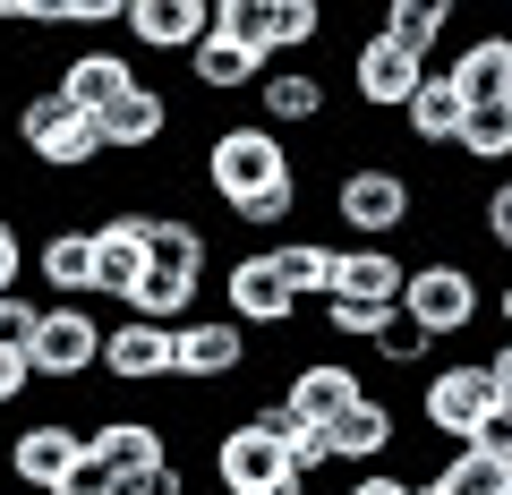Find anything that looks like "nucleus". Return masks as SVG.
Returning a JSON list of instances; mask_svg holds the SVG:
<instances>
[{
  "label": "nucleus",
  "mask_w": 512,
  "mask_h": 495,
  "mask_svg": "<svg viewBox=\"0 0 512 495\" xmlns=\"http://www.w3.org/2000/svg\"><path fill=\"white\" fill-rule=\"evenodd\" d=\"M60 495H120V478H111V470H103V461H94V453H86V461H77V470H69V478H60Z\"/></svg>",
  "instance_id": "obj_36"
},
{
  "label": "nucleus",
  "mask_w": 512,
  "mask_h": 495,
  "mask_svg": "<svg viewBox=\"0 0 512 495\" xmlns=\"http://www.w3.org/2000/svg\"><path fill=\"white\" fill-rule=\"evenodd\" d=\"M444 77L461 86V103H512V35H470Z\"/></svg>",
  "instance_id": "obj_21"
},
{
  "label": "nucleus",
  "mask_w": 512,
  "mask_h": 495,
  "mask_svg": "<svg viewBox=\"0 0 512 495\" xmlns=\"http://www.w3.org/2000/svg\"><path fill=\"white\" fill-rule=\"evenodd\" d=\"M274 402L291 410V427H325V436H333V427L367 402V385H359V367H342V359H299L291 385H282Z\"/></svg>",
  "instance_id": "obj_11"
},
{
  "label": "nucleus",
  "mask_w": 512,
  "mask_h": 495,
  "mask_svg": "<svg viewBox=\"0 0 512 495\" xmlns=\"http://www.w3.org/2000/svg\"><path fill=\"white\" fill-rule=\"evenodd\" d=\"M265 69H274V60L256 52V43H239V35H205L197 60H188L197 94H256V86H265Z\"/></svg>",
  "instance_id": "obj_20"
},
{
  "label": "nucleus",
  "mask_w": 512,
  "mask_h": 495,
  "mask_svg": "<svg viewBox=\"0 0 512 495\" xmlns=\"http://www.w3.org/2000/svg\"><path fill=\"white\" fill-rule=\"evenodd\" d=\"M197 171H205V188H214L222 214H239V205H256V197H274V188L299 180V163H291V146H282V129H265V120H231V129H214Z\"/></svg>",
  "instance_id": "obj_1"
},
{
  "label": "nucleus",
  "mask_w": 512,
  "mask_h": 495,
  "mask_svg": "<svg viewBox=\"0 0 512 495\" xmlns=\"http://www.w3.org/2000/svg\"><path fill=\"white\" fill-rule=\"evenodd\" d=\"M470 453H487V461H504V470H512V410H495V419L478 427V436H470Z\"/></svg>",
  "instance_id": "obj_37"
},
{
  "label": "nucleus",
  "mask_w": 512,
  "mask_h": 495,
  "mask_svg": "<svg viewBox=\"0 0 512 495\" xmlns=\"http://www.w3.org/2000/svg\"><path fill=\"white\" fill-rule=\"evenodd\" d=\"M103 376L111 385H171V325H146V316L103 325Z\"/></svg>",
  "instance_id": "obj_16"
},
{
  "label": "nucleus",
  "mask_w": 512,
  "mask_h": 495,
  "mask_svg": "<svg viewBox=\"0 0 512 495\" xmlns=\"http://www.w3.org/2000/svg\"><path fill=\"white\" fill-rule=\"evenodd\" d=\"M487 282L470 274L461 257H427V265H410V291H402V316L410 325H427L436 342H461V333L487 316Z\"/></svg>",
  "instance_id": "obj_5"
},
{
  "label": "nucleus",
  "mask_w": 512,
  "mask_h": 495,
  "mask_svg": "<svg viewBox=\"0 0 512 495\" xmlns=\"http://www.w3.org/2000/svg\"><path fill=\"white\" fill-rule=\"evenodd\" d=\"M393 444H402V419H393V402H376V393L333 427V461H350V470H384Z\"/></svg>",
  "instance_id": "obj_23"
},
{
  "label": "nucleus",
  "mask_w": 512,
  "mask_h": 495,
  "mask_svg": "<svg viewBox=\"0 0 512 495\" xmlns=\"http://www.w3.org/2000/svg\"><path fill=\"white\" fill-rule=\"evenodd\" d=\"M26 367H35V385H86V376H103V316L86 299H52Z\"/></svg>",
  "instance_id": "obj_7"
},
{
  "label": "nucleus",
  "mask_w": 512,
  "mask_h": 495,
  "mask_svg": "<svg viewBox=\"0 0 512 495\" xmlns=\"http://www.w3.org/2000/svg\"><path fill=\"white\" fill-rule=\"evenodd\" d=\"M487 376H495V402H504V410H512V333H504V342H495V350H487Z\"/></svg>",
  "instance_id": "obj_39"
},
{
  "label": "nucleus",
  "mask_w": 512,
  "mask_h": 495,
  "mask_svg": "<svg viewBox=\"0 0 512 495\" xmlns=\"http://www.w3.org/2000/svg\"><path fill=\"white\" fill-rule=\"evenodd\" d=\"M222 316H231L239 333H282L299 316L291 282L274 274V248H239V257L222 265Z\"/></svg>",
  "instance_id": "obj_9"
},
{
  "label": "nucleus",
  "mask_w": 512,
  "mask_h": 495,
  "mask_svg": "<svg viewBox=\"0 0 512 495\" xmlns=\"http://www.w3.org/2000/svg\"><path fill=\"white\" fill-rule=\"evenodd\" d=\"M35 325H43L35 299H0V350H35Z\"/></svg>",
  "instance_id": "obj_34"
},
{
  "label": "nucleus",
  "mask_w": 512,
  "mask_h": 495,
  "mask_svg": "<svg viewBox=\"0 0 512 495\" xmlns=\"http://www.w3.org/2000/svg\"><path fill=\"white\" fill-rule=\"evenodd\" d=\"M86 444H94V461H103L120 487H137V478L171 470V427L137 419V410H120V419H94V427H86Z\"/></svg>",
  "instance_id": "obj_13"
},
{
  "label": "nucleus",
  "mask_w": 512,
  "mask_h": 495,
  "mask_svg": "<svg viewBox=\"0 0 512 495\" xmlns=\"http://www.w3.org/2000/svg\"><path fill=\"white\" fill-rule=\"evenodd\" d=\"M282 461H291V478L316 487V470H333V436L325 427H291V436H282Z\"/></svg>",
  "instance_id": "obj_30"
},
{
  "label": "nucleus",
  "mask_w": 512,
  "mask_h": 495,
  "mask_svg": "<svg viewBox=\"0 0 512 495\" xmlns=\"http://www.w3.org/2000/svg\"><path fill=\"white\" fill-rule=\"evenodd\" d=\"M478 231H487L495 248H504V257H512V180H495L487 197H478Z\"/></svg>",
  "instance_id": "obj_33"
},
{
  "label": "nucleus",
  "mask_w": 512,
  "mask_h": 495,
  "mask_svg": "<svg viewBox=\"0 0 512 495\" xmlns=\"http://www.w3.org/2000/svg\"><path fill=\"white\" fill-rule=\"evenodd\" d=\"M402 291H410V265H402V248H342L333 299H350V308H376V316H393V308H402Z\"/></svg>",
  "instance_id": "obj_18"
},
{
  "label": "nucleus",
  "mask_w": 512,
  "mask_h": 495,
  "mask_svg": "<svg viewBox=\"0 0 512 495\" xmlns=\"http://www.w3.org/2000/svg\"><path fill=\"white\" fill-rule=\"evenodd\" d=\"M265 495H308V478H274V487H265Z\"/></svg>",
  "instance_id": "obj_42"
},
{
  "label": "nucleus",
  "mask_w": 512,
  "mask_h": 495,
  "mask_svg": "<svg viewBox=\"0 0 512 495\" xmlns=\"http://www.w3.org/2000/svg\"><path fill=\"white\" fill-rule=\"evenodd\" d=\"M171 137V94L163 86H137L120 111H103V154H154Z\"/></svg>",
  "instance_id": "obj_22"
},
{
  "label": "nucleus",
  "mask_w": 512,
  "mask_h": 495,
  "mask_svg": "<svg viewBox=\"0 0 512 495\" xmlns=\"http://www.w3.org/2000/svg\"><path fill=\"white\" fill-rule=\"evenodd\" d=\"M274 274L291 282V299H299V308H308V299H333L342 248H325V239H274Z\"/></svg>",
  "instance_id": "obj_25"
},
{
  "label": "nucleus",
  "mask_w": 512,
  "mask_h": 495,
  "mask_svg": "<svg viewBox=\"0 0 512 495\" xmlns=\"http://www.w3.org/2000/svg\"><path fill=\"white\" fill-rule=\"evenodd\" d=\"M427 86V60L402 52L393 35H367L359 52H350V94H359V111L376 120V111H410V94Z\"/></svg>",
  "instance_id": "obj_12"
},
{
  "label": "nucleus",
  "mask_w": 512,
  "mask_h": 495,
  "mask_svg": "<svg viewBox=\"0 0 512 495\" xmlns=\"http://www.w3.org/2000/svg\"><path fill=\"white\" fill-rule=\"evenodd\" d=\"M128 43L137 52H171V60H197V43L214 35V0H128Z\"/></svg>",
  "instance_id": "obj_14"
},
{
  "label": "nucleus",
  "mask_w": 512,
  "mask_h": 495,
  "mask_svg": "<svg viewBox=\"0 0 512 495\" xmlns=\"http://www.w3.org/2000/svg\"><path fill=\"white\" fill-rule=\"evenodd\" d=\"M299 197H308V188L291 180V188H274V197H256V205H239L231 222H239V231H282V222L299 214Z\"/></svg>",
  "instance_id": "obj_31"
},
{
  "label": "nucleus",
  "mask_w": 512,
  "mask_h": 495,
  "mask_svg": "<svg viewBox=\"0 0 512 495\" xmlns=\"http://www.w3.org/2000/svg\"><path fill=\"white\" fill-rule=\"evenodd\" d=\"M86 453H94L86 427H69V419H26L18 436H9V453H0V470H9V487H26V495H60V478H69Z\"/></svg>",
  "instance_id": "obj_10"
},
{
  "label": "nucleus",
  "mask_w": 512,
  "mask_h": 495,
  "mask_svg": "<svg viewBox=\"0 0 512 495\" xmlns=\"http://www.w3.org/2000/svg\"><path fill=\"white\" fill-rule=\"evenodd\" d=\"M256 333H239L231 316H188L171 325V385H248Z\"/></svg>",
  "instance_id": "obj_8"
},
{
  "label": "nucleus",
  "mask_w": 512,
  "mask_h": 495,
  "mask_svg": "<svg viewBox=\"0 0 512 495\" xmlns=\"http://www.w3.org/2000/svg\"><path fill=\"white\" fill-rule=\"evenodd\" d=\"M461 120H470V103H461V86H453L444 69H427V86L410 94V111H402L410 146H453V137H461Z\"/></svg>",
  "instance_id": "obj_24"
},
{
  "label": "nucleus",
  "mask_w": 512,
  "mask_h": 495,
  "mask_svg": "<svg viewBox=\"0 0 512 495\" xmlns=\"http://www.w3.org/2000/svg\"><path fill=\"white\" fill-rule=\"evenodd\" d=\"M419 495H512V470H504V461H487V453H470V444H461V453H444L436 470L419 478Z\"/></svg>",
  "instance_id": "obj_26"
},
{
  "label": "nucleus",
  "mask_w": 512,
  "mask_h": 495,
  "mask_svg": "<svg viewBox=\"0 0 512 495\" xmlns=\"http://www.w3.org/2000/svg\"><path fill=\"white\" fill-rule=\"evenodd\" d=\"M137 86H146V77H137V60H128L120 43H86V52L60 60V94H69L77 111H94V120H103V111H120Z\"/></svg>",
  "instance_id": "obj_15"
},
{
  "label": "nucleus",
  "mask_w": 512,
  "mask_h": 495,
  "mask_svg": "<svg viewBox=\"0 0 512 495\" xmlns=\"http://www.w3.org/2000/svg\"><path fill=\"white\" fill-rule=\"evenodd\" d=\"M453 154H461V163H478V171H495V163L512 171V103H470Z\"/></svg>",
  "instance_id": "obj_27"
},
{
  "label": "nucleus",
  "mask_w": 512,
  "mask_h": 495,
  "mask_svg": "<svg viewBox=\"0 0 512 495\" xmlns=\"http://www.w3.org/2000/svg\"><path fill=\"white\" fill-rule=\"evenodd\" d=\"M504 180H512V171H504Z\"/></svg>",
  "instance_id": "obj_43"
},
{
  "label": "nucleus",
  "mask_w": 512,
  "mask_h": 495,
  "mask_svg": "<svg viewBox=\"0 0 512 495\" xmlns=\"http://www.w3.org/2000/svg\"><path fill=\"white\" fill-rule=\"evenodd\" d=\"M367 350H376L384 367H427V359H436V333H427V325H410V316H384Z\"/></svg>",
  "instance_id": "obj_29"
},
{
  "label": "nucleus",
  "mask_w": 512,
  "mask_h": 495,
  "mask_svg": "<svg viewBox=\"0 0 512 495\" xmlns=\"http://www.w3.org/2000/svg\"><path fill=\"white\" fill-rule=\"evenodd\" d=\"M444 26H453V0H384V26H376V35H393L402 52L427 60L444 43Z\"/></svg>",
  "instance_id": "obj_28"
},
{
  "label": "nucleus",
  "mask_w": 512,
  "mask_h": 495,
  "mask_svg": "<svg viewBox=\"0 0 512 495\" xmlns=\"http://www.w3.org/2000/svg\"><path fill=\"white\" fill-rule=\"evenodd\" d=\"M35 282L52 299H94V222H60L35 239Z\"/></svg>",
  "instance_id": "obj_19"
},
{
  "label": "nucleus",
  "mask_w": 512,
  "mask_h": 495,
  "mask_svg": "<svg viewBox=\"0 0 512 495\" xmlns=\"http://www.w3.org/2000/svg\"><path fill=\"white\" fill-rule=\"evenodd\" d=\"M342 495H419V478H402V470H359Z\"/></svg>",
  "instance_id": "obj_38"
},
{
  "label": "nucleus",
  "mask_w": 512,
  "mask_h": 495,
  "mask_svg": "<svg viewBox=\"0 0 512 495\" xmlns=\"http://www.w3.org/2000/svg\"><path fill=\"white\" fill-rule=\"evenodd\" d=\"M495 410H504V402H495V376H487V359L427 367V385H419V427H427L436 444L453 436V453H461V444H470L478 427L495 419Z\"/></svg>",
  "instance_id": "obj_6"
},
{
  "label": "nucleus",
  "mask_w": 512,
  "mask_h": 495,
  "mask_svg": "<svg viewBox=\"0 0 512 495\" xmlns=\"http://www.w3.org/2000/svg\"><path fill=\"white\" fill-rule=\"evenodd\" d=\"M120 495H188V470H180V461H171V470L137 478V487H120Z\"/></svg>",
  "instance_id": "obj_40"
},
{
  "label": "nucleus",
  "mask_w": 512,
  "mask_h": 495,
  "mask_svg": "<svg viewBox=\"0 0 512 495\" xmlns=\"http://www.w3.org/2000/svg\"><path fill=\"white\" fill-rule=\"evenodd\" d=\"M325 111H333V86L308 69V60L265 69V86H256V120H265V129H316Z\"/></svg>",
  "instance_id": "obj_17"
},
{
  "label": "nucleus",
  "mask_w": 512,
  "mask_h": 495,
  "mask_svg": "<svg viewBox=\"0 0 512 495\" xmlns=\"http://www.w3.org/2000/svg\"><path fill=\"white\" fill-rule=\"evenodd\" d=\"M487 308H495V316H504V333H512V274H504V291H495V299H487Z\"/></svg>",
  "instance_id": "obj_41"
},
{
  "label": "nucleus",
  "mask_w": 512,
  "mask_h": 495,
  "mask_svg": "<svg viewBox=\"0 0 512 495\" xmlns=\"http://www.w3.org/2000/svg\"><path fill=\"white\" fill-rule=\"evenodd\" d=\"M26 265H35V248L18 239V222L0 214V299H18V282H26Z\"/></svg>",
  "instance_id": "obj_32"
},
{
  "label": "nucleus",
  "mask_w": 512,
  "mask_h": 495,
  "mask_svg": "<svg viewBox=\"0 0 512 495\" xmlns=\"http://www.w3.org/2000/svg\"><path fill=\"white\" fill-rule=\"evenodd\" d=\"M282 436H291V410H282V402H256L248 419H231L214 436V487L222 495H265L274 478H291Z\"/></svg>",
  "instance_id": "obj_4"
},
{
  "label": "nucleus",
  "mask_w": 512,
  "mask_h": 495,
  "mask_svg": "<svg viewBox=\"0 0 512 495\" xmlns=\"http://www.w3.org/2000/svg\"><path fill=\"white\" fill-rule=\"evenodd\" d=\"M18 146H26V163H35V171L77 180V171L103 163V120L77 111L60 86H43V94H26V103H18Z\"/></svg>",
  "instance_id": "obj_3"
},
{
  "label": "nucleus",
  "mask_w": 512,
  "mask_h": 495,
  "mask_svg": "<svg viewBox=\"0 0 512 495\" xmlns=\"http://www.w3.org/2000/svg\"><path fill=\"white\" fill-rule=\"evenodd\" d=\"M26 393H35V367H26V350H0V410H18Z\"/></svg>",
  "instance_id": "obj_35"
},
{
  "label": "nucleus",
  "mask_w": 512,
  "mask_h": 495,
  "mask_svg": "<svg viewBox=\"0 0 512 495\" xmlns=\"http://www.w3.org/2000/svg\"><path fill=\"white\" fill-rule=\"evenodd\" d=\"M333 222L359 231V248H393V231L419 222V188H410L402 163H384V154L342 163V171H333Z\"/></svg>",
  "instance_id": "obj_2"
}]
</instances>
